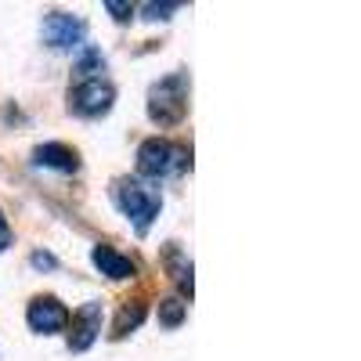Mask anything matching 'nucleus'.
<instances>
[{
	"label": "nucleus",
	"mask_w": 361,
	"mask_h": 361,
	"mask_svg": "<svg viewBox=\"0 0 361 361\" xmlns=\"http://www.w3.org/2000/svg\"><path fill=\"white\" fill-rule=\"evenodd\" d=\"M185 311H188L185 300L170 296V300H163V304H159V322H163L166 329H177L180 322H185Z\"/></svg>",
	"instance_id": "10"
},
{
	"label": "nucleus",
	"mask_w": 361,
	"mask_h": 361,
	"mask_svg": "<svg viewBox=\"0 0 361 361\" xmlns=\"http://www.w3.org/2000/svg\"><path fill=\"white\" fill-rule=\"evenodd\" d=\"M8 246H11V228H8L4 214H0V250H8Z\"/></svg>",
	"instance_id": "16"
},
{
	"label": "nucleus",
	"mask_w": 361,
	"mask_h": 361,
	"mask_svg": "<svg viewBox=\"0 0 361 361\" xmlns=\"http://www.w3.org/2000/svg\"><path fill=\"white\" fill-rule=\"evenodd\" d=\"M141 318H145V307H141V304H127L123 314H119V322H116V336H127L130 329L141 325Z\"/></svg>",
	"instance_id": "11"
},
{
	"label": "nucleus",
	"mask_w": 361,
	"mask_h": 361,
	"mask_svg": "<svg viewBox=\"0 0 361 361\" xmlns=\"http://www.w3.org/2000/svg\"><path fill=\"white\" fill-rule=\"evenodd\" d=\"M58 260L51 257V253H33V267H40V271H51Z\"/></svg>",
	"instance_id": "15"
},
{
	"label": "nucleus",
	"mask_w": 361,
	"mask_h": 361,
	"mask_svg": "<svg viewBox=\"0 0 361 361\" xmlns=\"http://www.w3.org/2000/svg\"><path fill=\"white\" fill-rule=\"evenodd\" d=\"M83 33H87V25L80 18L66 15V11H51L44 18V44H51V47H62V51L66 47H80Z\"/></svg>",
	"instance_id": "5"
},
{
	"label": "nucleus",
	"mask_w": 361,
	"mask_h": 361,
	"mask_svg": "<svg viewBox=\"0 0 361 361\" xmlns=\"http://www.w3.org/2000/svg\"><path fill=\"white\" fill-rule=\"evenodd\" d=\"M188 109V76L185 73H173L166 80H159L152 87V94H148V116L156 119V123H177L180 116Z\"/></svg>",
	"instance_id": "1"
},
{
	"label": "nucleus",
	"mask_w": 361,
	"mask_h": 361,
	"mask_svg": "<svg viewBox=\"0 0 361 361\" xmlns=\"http://www.w3.org/2000/svg\"><path fill=\"white\" fill-rule=\"evenodd\" d=\"M112 102H116V90H112V83H105L102 76H98V80H83L73 94H69V105H73V112H80V116H105V112L112 109Z\"/></svg>",
	"instance_id": "4"
},
{
	"label": "nucleus",
	"mask_w": 361,
	"mask_h": 361,
	"mask_svg": "<svg viewBox=\"0 0 361 361\" xmlns=\"http://www.w3.org/2000/svg\"><path fill=\"white\" fill-rule=\"evenodd\" d=\"M188 163V152L185 148H173L170 141H159V137H148L141 148H137V170L145 177H166L173 170H180Z\"/></svg>",
	"instance_id": "3"
},
{
	"label": "nucleus",
	"mask_w": 361,
	"mask_h": 361,
	"mask_svg": "<svg viewBox=\"0 0 361 361\" xmlns=\"http://www.w3.org/2000/svg\"><path fill=\"white\" fill-rule=\"evenodd\" d=\"M116 202L134 221L137 231H148L152 217L159 214V195L152 188H145L141 180H116Z\"/></svg>",
	"instance_id": "2"
},
{
	"label": "nucleus",
	"mask_w": 361,
	"mask_h": 361,
	"mask_svg": "<svg viewBox=\"0 0 361 361\" xmlns=\"http://www.w3.org/2000/svg\"><path fill=\"white\" fill-rule=\"evenodd\" d=\"M105 11H109L116 22H127V18L134 15V8H130V4H123V0H105Z\"/></svg>",
	"instance_id": "13"
},
{
	"label": "nucleus",
	"mask_w": 361,
	"mask_h": 361,
	"mask_svg": "<svg viewBox=\"0 0 361 361\" xmlns=\"http://www.w3.org/2000/svg\"><path fill=\"white\" fill-rule=\"evenodd\" d=\"M25 318H29V329H33V333H44V336H51V333H62V329H66V322H69V311H66L62 304H58L54 296H37L33 304H29Z\"/></svg>",
	"instance_id": "6"
},
{
	"label": "nucleus",
	"mask_w": 361,
	"mask_h": 361,
	"mask_svg": "<svg viewBox=\"0 0 361 361\" xmlns=\"http://www.w3.org/2000/svg\"><path fill=\"white\" fill-rule=\"evenodd\" d=\"M173 11H177V4H145V18H152V22L156 18H170Z\"/></svg>",
	"instance_id": "14"
},
{
	"label": "nucleus",
	"mask_w": 361,
	"mask_h": 361,
	"mask_svg": "<svg viewBox=\"0 0 361 361\" xmlns=\"http://www.w3.org/2000/svg\"><path fill=\"white\" fill-rule=\"evenodd\" d=\"M102 333V304H83L73 314V333H69V350H87Z\"/></svg>",
	"instance_id": "7"
},
{
	"label": "nucleus",
	"mask_w": 361,
	"mask_h": 361,
	"mask_svg": "<svg viewBox=\"0 0 361 361\" xmlns=\"http://www.w3.org/2000/svg\"><path fill=\"white\" fill-rule=\"evenodd\" d=\"M102 66H105V62H102V54H98V51H87V54L80 58L76 73H80V76H87V80H98V76H94V69H102Z\"/></svg>",
	"instance_id": "12"
},
{
	"label": "nucleus",
	"mask_w": 361,
	"mask_h": 361,
	"mask_svg": "<svg viewBox=\"0 0 361 361\" xmlns=\"http://www.w3.org/2000/svg\"><path fill=\"white\" fill-rule=\"evenodd\" d=\"M33 163L37 166H51V170H62V173H73L80 163H76V152L66 145H40L33 152Z\"/></svg>",
	"instance_id": "8"
},
{
	"label": "nucleus",
	"mask_w": 361,
	"mask_h": 361,
	"mask_svg": "<svg viewBox=\"0 0 361 361\" xmlns=\"http://www.w3.org/2000/svg\"><path fill=\"white\" fill-rule=\"evenodd\" d=\"M90 260H94V267L102 271V275H109V279H130L134 275V264L127 257H119L116 250H109V246H94Z\"/></svg>",
	"instance_id": "9"
}]
</instances>
